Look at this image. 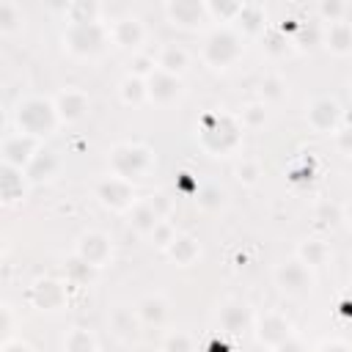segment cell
I'll return each mask as SVG.
<instances>
[{"label": "cell", "mask_w": 352, "mask_h": 352, "mask_svg": "<svg viewBox=\"0 0 352 352\" xmlns=\"http://www.w3.org/2000/svg\"><path fill=\"white\" fill-rule=\"evenodd\" d=\"M140 36H143V28H140V22L138 19H118L116 25H113V38L121 44V47H135L138 41H140Z\"/></svg>", "instance_id": "5b68a950"}, {"label": "cell", "mask_w": 352, "mask_h": 352, "mask_svg": "<svg viewBox=\"0 0 352 352\" xmlns=\"http://www.w3.org/2000/svg\"><path fill=\"white\" fill-rule=\"evenodd\" d=\"M349 226H352V206H349Z\"/></svg>", "instance_id": "30bf717a"}, {"label": "cell", "mask_w": 352, "mask_h": 352, "mask_svg": "<svg viewBox=\"0 0 352 352\" xmlns=\"http://www.w3.org/2000/svg\"><path fill=\"white\" fill-rule=\"evenodd\" d=\"M352 44V25L349 22H333L330 30H327V47L333 52H346Z\"/></svg>", "instance_id": "8992f818"}, {"label": "cell", "mask_w": 352, "mask_h": 352, "mask_svg": "<svg viewBox=\"0 0 352 352\" xmlns=\"http://www.w3.org/2000/svg\"><path fill=\"white\" fill-rule=\"evenodd\" d=\"M165 14L173 19V25L176 22L179 25H192L206 14V6H198V3H168Z\"/></svg>", "instance_id": "277c9868"}, {"label": "cell", "mask_w": 352, "mask_h": 352, "mask_svg": "<svg viewBox=\"0 0 352 352\" xmlns=\"http://www.w3.org/2000/svg\"><path fill=\"white\" fill-rule=\"evenodd\" d=\"M22 22V8L14 0H0V33H14Z\"/></svg>", "instance_id": "ba28073f"}, {"label": "cell", "mask_w": 352, "mask_h": 352, "mask_svg": "<svg viewBox=\"0 0 352 352\" xmlns=\"http://www.w3.org/2000/svg\"><path fill=\"white\" fill-rule=\"evenodd\" d=\"M91 349H94V338L82 330H74L66 338V352H91Z\"/></svg>", "instance_id": "9c48e42d"}, {"label": "cell", "mask_w": 352, "mask_h": 352, "mask_svg": "<svg viewBox=\"0 0 352 352\" xmlns=\"http://www.w3.org/2000/svg\"><path fill=\"white\" fill-rule=\"evenodd\" d=\"M82 110H85V96H82L80 91H72V88H66V91L58 96V102H55V113H58L60 118H66V121L82 116Z\"/></svg>", "instance_id": "3957f363"}, {"label": "cell", "mask_w": 352, "mask_h": 352, "mask_svg": "<svg viewBox=\"0 0 352 352\" xmlns=\"http://www.w3.org/2000/svg\"><path fill=\"white\" fill-rule=\"evenodd\" d=\"M157 63L162 66V72L173 74V72H182V69L187 66V55H184V50H182V47L168 44V47H162V52H160V60H157Z\"/></svg>", "instance_id": "52a82bcc"}, {"label": "cell", "mask_w": 352, "mask_h": 352, "mask_svg": "<svg viewBox=\"0 0 352 352\" xmlns=\"http://www.w3.org/2000/svg\"><path fill=\"white\" fill-rule=\"evenodd\" d=\"M30 160H36V140L30 135L19 132V135L6 138V143H3V165H11V168L22 170V165L30 162Z\"/></svg>", "instance_id": "7a4b0ae2"}, {"label": "cell", "mask_w": 352, "mask_h": 352, "mask_svg": "<svg viewBox=\"0 0 352 352\" xmlns=\"http://www.w3.org/2000/svg\"><path fill=\"white\" fill-rule=\"evenodd\" d=\"M55 104L44 102V99H25L19 102L16 107V124H19V132L22 135H30V138H38V135H47V129L52 126V118H55Z\"/></svg>", "instance_id": "6da1fadb"}]
</instances>
